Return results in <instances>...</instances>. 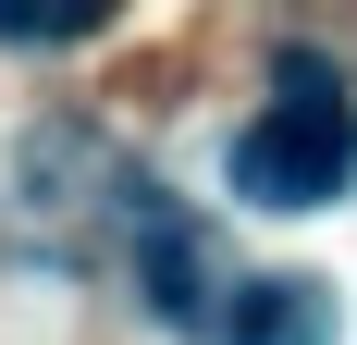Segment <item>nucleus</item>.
I'll use <instances>...</instances> for the list:
<instances>
[{
    "label": "nucleus",
    "instance_id": "3",
    "mask_svg": "<svg viewBox=\"0 0 357 345\" xmlns=\"http://www.w3.org/2000/svg\"><path fill=\"white\" fill-rule=\"evenodd\" d=\"M222 345H333V284H308V272L247 284V296L222 309Z\"/></svg>",
    "mask_w": 357,
    "mask_h": 345
},
{
    "label": "nucleus",
    "instance_id": "2",
    "mask_svg": "<svg viewBox=\"0 0 357 345\" xmlns=\"http://www.w3.org/2000/svg\"><path fill=\"white\" fill-rule=\"evenodd\" d=\"M136 272H148V309L173 321V333H222V259H210V235L185 222V210H136Z\"/></svg>",
    "mask_w": 357,
    "mask_h": 345
},
{
    "label": "nucleus",
    "instance_id": "4",
    "mask_svg": "<svg viewBox=\"0 0 357 345\" xmlns=\"http://www.w3.org/2000/svg\"><path fill=\"white\" fill-rule=\"evenodd\" d=\"M99 25H111V0H0V37L13 50H74Z\"/></svg>",
    "mask_w": 357,
    "mask_h": 345
},
{
    "label": "nucleus",
    "instance_id": "1",
    "mask_svg": "<svg viewBox=\"0 0 357 345\" xmlns=\"http://www.w3.org/2000/svg\"><path fill=\"white\" fill-rule=\"evenodd\" d=\"M345 185H357V99H345L333 62L284 50L271 62V111L234 136V198L247 210H333Z\"/></svg>",
    "mask_w": 357,
    "mask_h": 345
}]
</instances>
